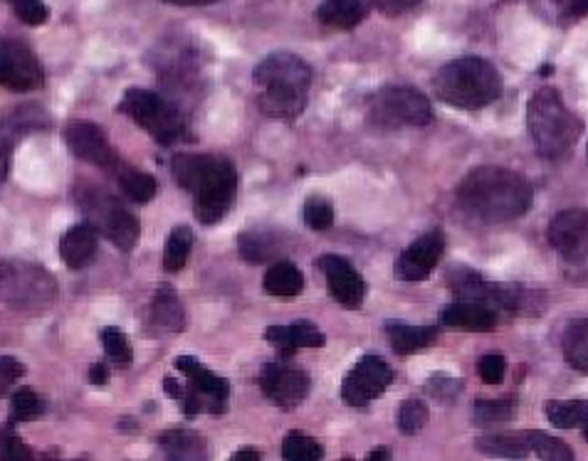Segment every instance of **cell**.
Instances as JSON below:
<instances>
[{"mask_svg":"<svg viewBox=\"0 0 588 461\" xmlns=\"http://www.w3.org/2000/svg\"><path fill=\"white\" fill-rule=\"evenodd\" d=\"M171 173L181 188L194 193V210L200 224L226 218L238 193V171L228 158L213 153H176Z\"/></svg>","mask_w":588,"mask_h":461,"instance_id":"6da1fadb","label":"cell"},{"mask_svg":"<svg viewBox=\"0 0 588 461\" xmlns=\"http://www.w3.org/2000/svg\"><path fill=\"white\" fill-rule=\"evenodd\" d=\"M458 200L465 212L482 222H507L530 210L532 186L520 173L482 166L460 183Z\"/></svg>","mask_w":588,"mask_h":461,"instance_id":"7a4b0ae2","label":"cell"},{"mask_svg":"<svg viewBox=\"0 0 588 461\" xmlns=\"http://www.w3.org/2000/svg\"><path fill=\"white\" fill-rule=\"evenodd\" d=\"M258 87V107L272 119H297L307 107L312 85L309 65L290 53H275L262 59L252 72Z\"/></svg>","mask_w":588,"mask_h":461,"instance_id":"3957f363","label":"cell"},{"mask_svg":"<svg viewBox=\"0 0 588 461\" xmlns=\"http://www.w3.org/2000/svg\"><path fill=\"white\" fill-rule=\"evenodd\" d=\"M526 127L540 156L564 158L576 141L581 139V121L564 105V99L554 87L536 89L526 105Z\"/></svg>","mask_w":588,"mask_h":461,"instance_id":"277c9868","label":"cell"},{"mask_svg":"<svg viewBox=\"0 0 588 461\" xmlns=\"http://www.w3.org/2000/svg\"><path fill=\"white\" fill-rule=\"evenodd\" d=\"M433 87L445 105L478 111L500 97L502 79L488 59L462 57L445 65L435 75Z\"/></svg>","mask_w":588,"mask_h":461,"instance_id":"5b68a950","label":"cell"},{"mask_svg":"<svg viewBox=\"0 0 588 461\" xmlns=\"http://www.w3.org/2000/svg\"><path fill=\"white\" fill-rule=\"evenodd\" d=\"M0 299L15 311L43 314L57 299V282L43 264L3 260L0 262Z\"/></svg>","mask_w":588,"mask_h":461,"instance_id":"8992f818","label":"cell"},{"mask_svg":"<svg viewBox=\"0 0 588 461\" xmlns=\"http://www.w3.org/2000/svg\"><path fill=\"white\" fill-rule=\"evenodd\" d=\"M77 205L85 212V220L89 228L107 238L117 250L129 252L139 242L141 224L111 193L97 186H79L77 188Z\"/></svg>","mask_w":588,"mask_h":461,"instance_id":"52a82bcc","label":"cell"},{"mask_svg":"<svg viewBox=\"0 0 588 461\" xmlns=\"http://www.w3.org/2000/svg\"><path fill=\"white\" fill-rule=\"evenodd\" d=\"M117 111L127 114L161 146H171V143L184 139L186 133V121L181 111L151 89H129L117 105Z\"/></svg>","mask_w":588,"mask_h":461,"instance_id":"ba28073f","label":"cell"},{"mask_svg":"<svg viewBox=\"0 0 588 461\" xmlns=\"http://www.w3.org/2000/svg\"><path fill=\"white\" fill-rule=\"evenodd\" d=\"M371 124L381 129L425 127L433 121L431 101L415 87H383L369 99Z\"/></svg>","mask_w":588,"mask_h":461,"instance_id":"9c48e42d","label":"cell"},{"mask_svg":"<svg viewBox=\"0 0 588 461\" xmlns=\"http://www.w3.org/2000/svg\"><path fill=\"white\" fill-rule=\"evenodd\" d=\"M176 371H181L188 377V387H184V397H181L188 417L200 415V413H210V415L226 413L228 395H230V385L226 377L210 373L206 365L198 363L196 358H190V355L176 358Z\"/></svg>","mask_w":588,"mask_h":461,"instance_id":"30bf717a","label":"cell"},{"mask_svg":"<svg viewBox=\"0 0 588 461\" xmlns=\"http://www.w3.org/2000/svg\"><path fill=\"white\" fill-rule=\"evenodd\" d=\"M43 81V65L23 40H0V85L13 91H35Z\"/></svg>","mask_w":588,"mask_h":461,"instance_id":"8fae6325","label":"cell"},{"mask_svg":"<svg viewBox=\"0 0 588 461\" xmlns=\"http://www.w3.org/2000/svg\"><path fill=\"white\" fill-rule=\"evenodd\" d=\"M393 383V367L379 355H363L344 377L341 397L351 407H367Z\"/></svg>","mask_w":588,"mask_h":461,"instance_id":"7c38bea8","label":"cell"},{"mask_svg":"<svg viewBox=\"0 0 588 461\" xmlns=\"http://www.w3.org/2000/svg\"><path fill=\"white\" fill-rule=\"evenodd\" d=\"M309 375L294 363H268L260 373V387L272 405L282 409L300 407L309 395Z\"/></svg>","mask_w":588,"mask_h":461,"instance_id":"4fadbf2b","label":"cell"},{"mask_svg":"<svg viewBox=\"0 0 588 461\" xmlns=\"http://www.w3.org/2000/svg\"><path fill=\"white\" fill-rule=\"evenodd\" d=\"M65 141L69 151H73L79 161L89 163V166L115 171L119 163L105 131L92 124V121H69L65 127Z\"/></svg>","mask_w":588,"mask_h":461,"instance_id":"5bb4252c","label":"cell"},{"mask_svg":"<svg viewBox=\"0 0 588 461\" xmlns=\"http://www.w3.org/2000/svg\"><path fill=\"white\" fill-rule=\"evenodd\" d=\"M445 250V238L440 230L425 232L418 240L411 242L395 260V276L401 282H423L438 266Z\"/></svg>","mask_w":588,"mask_h":461,"instance_id":"9a60e30c","label":"cell"},{"mask_svg":"<svg viewBox=\"0 0 588 461\" xmlns=\"http://www.w3.org/2000/svg\"><path fill=\"white\" fill-rule=\"evenodd\" d=\"M549 242L564 260L588 257V210H564L549 222Z\"/></svg>","mask_w":588,"mask_h":461,"instance_id":"2e32d148","label":"cell"},{"mask_svg":"<svg viewBox=\"0 0 588 461\" xmlns=\"http://www.w3.org/2000/svg\"><path fill=\"white\" fill-rule=\"evenodd\" d=\"M317 266L324 274V279L329 282L334 299L341 306H351V309L361 306L363 296H367V282H363V276L357 272V266L349 260L337 257V254H322Z\"/></svg>","mask_w":588,"mask_h":461,"instance_id":"e0dca14e","label":"cell"},{"mask_svg":"<svg viewBox=\"0 0 588 461\" xmlns=\"http://www.w3.org/2000/svg\"><path fill=\"white\" fill-rule=\"evenodd\" d=\"M159 444L166 461H210V444L194 429L171 427Z\"/></svg>","mask_w":588,"mask_h":461,"instance_id":"ac0fdd59","label":"cell"},{"mask_svg":"<svg viewBox=\"0 0 588 461\" xmlns=\"http://www.w3.org/2000/svg\"><path fill=\"white\" fill-rule=\"evenodd\" d=\"M440 323L465 331H492L497 326V314L482 304L455 301L440 309Z\"/></svg>","mask_w":588,"mask_h":461,"instance_id":"d6986e66","label":"cell"},{"mask_svg":"<svg viewBox=\"0 0 588 461\" xmlns=\"http://www.w3.org/2000/svg\"><path fill=\"white\" fill-rule=\"evenodd\" d=\"M59 257L65 260L69 270H85L97 257V232L87 222L75 224L59 240Z\"/></svg>","mask_w":588,"mask_h":461,"instance_id":"ffe728a7","label":"cell"},{"mask_svg":"<svg viewBox=\"0 0 588 461\" xmlns=\"http://www.w3.org/2000/svg\"><path fill=\"white\" fill-rule=\"evenodd\" d=\"M265 341H270L282 353H292L300 351V348H322L324 333L309 321H297L290 326H270L265 331Z\"/></svg>","mask_w":588,"mask_h":461,"instance_id":"44dd1931","label":"cell"},{"mask_svg":"<svg viewBox=\"0 0 588 461\" xmlns=\"http://www.w3.org/2000/svg\"><path fill=\"white\" fill-rule=\"evenodd\" d=\"M151 321H154L156 329H164L171 333H181L186 329V309L184 301L178 299L174 289H159L154 301H151Z\"/></svg>","mask_w":588,"mask_h":461,"instance_id":"7402d4cb","label":"cell"},{"mask_svg":"<svg viewBox=\"0 0 588 461\" xmlns=\"http://www.w3.org/2000/svg\"><path fill=\"white\" fill-rule=\"evenodd\" d=\"M322 25L334 30H351L367 18V6L363 0H324L317 10Z\"/></svg>","mask_w":588,"mask_h":461,"instance_id":"603a6c76","label":"cell"},{"mask_svg":"<svg viewBox=\"0 0 588 461\" xmlns=\"http://www.w3.org/2000/svg\"><path fill=\"white\" fill-rule=\"evenodd\" d=\"M386 331H389L391 348L399 355H411V353L425 351V348H431L435 343V338H438V331L431 329V326L389 323Z\"/></svg>","mask_w":588,"mask_h":461,"instance_id":"cb8c5ba5","label":"cell"},{"mask_svg":"<svg viewBox=\"0 0 588 461\" xmlns=\"http://www.w3.org/2000/svg\"><path fill=\"white\" fill-rule=\"evenodd\" d=\"M115 176L119 183V190L124 193L129 200L151 202L156 198L159 183L154 176H149V173L139 171V168H131V166H127V163L119 161L115 166Z\"/></svg>","mask_w":588,"mask_h":461,"instance_id":"d4e9b609","label":"cell"},{"mask_svg":"<svg viewBox=\"0 0 588 461\" xmlns=\"http://www.w3.org/2000/svg\"><path fill=\"white\" fill-rule=\"evenodd\" d=\"M262 289L270 296H280V299H290L297 296L304 289V274L300 272L297 264L292 262H277L272 264L262 279Z\"/></svg>","mask_w":588,"mask_h":461,"instance_id":"484cf974","label":"cell"},{"mask_svg":"<svg viewBox=\"0 0 588 461\" xmlns=\"http://www.w3.org/2000/svg\"><path fill=\"white\" fill-rule=\"evenodd\" d=\"M478 449L484 457L524 459L532 452L530 435H484L478 439Z\"/></svg>","mask_w":588,"mask_h":461,"instance_id":"4316f807","label":"cell"},{"mask_svg":"<svg viewBox=\"0 0 588 461\" xmlns=\"http://www.w3.org/2000/svg\"><path fill=\"white\" fill-rule=\"evenodd\" d=\"M564 355L576 371L588 375V319L571 321L564 331Z\"/></svg>","mask_w":588,"mask_h":461,"instance_id":"83f0119b","label":"cell"},{"mask_svg":"<svg viewBox=\"0 0 588 461\" xmlns=\"http://www.w3.org/2000/svg\"><path fill=\"white\" fill-rule=\"evenodd\" d=\"M238 248H240L242 260L250 264H260V262H268L270 257H275V254L280 252V242L272 232L250 230V232L240 234Z\"/></svg>","mask_w":588,"mask_h":461,"instance_id":"f1b7e54d","label":"cell"},{"mask_svg":"<svg viewBox=\"0 0 588 461\" xmlns=\"http://www.w3.org/2000/svg\"><path fill=\"white\" fill-rule=\"evenodd\" d=\"M190 248H194V232L186 224H178V228L171 230L166 248H164V266L166 272H181L188 262Z\"/></svg>","mask_w":588,"mask_h":461,"instance_id":"f546056e","label":"cell"},{"mask_svg":"<svg viewBox=\"0 0 588 461\" xmlns=\"http://www.w3.org/2000/svg\"><path fill=\"white\" fill-rule=\"evenodd\" d=\"M45 415V403L33 387H20L10 397V425L33 422V419Z\"/></svg>","mask_w":588,"mask_h":461,"instance_id":"4dcf8cb0","label":"cell"},{"mask_svg":"<svg viewBox=\"0 0 588 461\" xmlns=\"http://www.w3.org/2000/svg\"><path fill=\"white\" fill-rule=\"evenodd\" d=\"M586 399H549L544 405V413L549 417V422L559 429L579 427L584 415Z\"/></svg>","mask_w":588,"mask_h":461,"instance_id":"1f68e13d","label":"cell"},{"mask_svg":"<svg viewBox=\"0 0 588 461\" xmlns=\"http://www.w3.org/2000/svg\"><path fill=\"white\" fill-rule=\"evenodd\" d=\"M542 15L554 18L556 23H574L588 15V0H534Z\"/></svg>","mask_w":588,"mask_h":461,"instance_id":"d6a6232c","label":"cell"},{"mask_svg":"<svg viewBox=\"0 0 588 461\" xmlns=\"http://www.w3.org/2000/svg\"><path fill=\"white\" fill-rule=\"evenodd\" d=\"M324 449L319 447L317 439L307 435L292 432L282 442V459L285 461H322Z\"/></svg>","mask_w":588,"mask_h":461,"instance_id":"836d02e7","label":"cell"},{"mask_svg":"<svg viewBox=\"0 0 588 461\" xmlns=\"http://www.w3.org/2000/svg\"><path fill=\"white\" fill-rule=\"evenodd\" d=\"M530 435L532 452H536L542 461H574L571 447L564 442V439H556L552 435L544 432H526Z\"/></svg>","mask_w":588,"mask_h":461,"instance_id":"e575fe53","label":"cell"},{"mask_svg":"<svg viewBox=\"0 0 588 461\" xmlns=\"http://www.w3.org/2000/svg\"><path fill=\"white\" fill-rule=\"evenodd\" d=\"M512 417H514L512 399H478V403H475V422L480 425L507 422V419Z\"/></svg>","mask_w":588,"mask_h":461,"instance_id":"d590c367","label":"cell"},{"mask_svg":"<svg viewBox=\"0 0 588 461\" xmlns=\"http://www.w3.org/2000/svg\"><path fill=\"white\" fill-rule=\"evenodd\" d=\"M428 407H425L421 399H405L399 409V429L403 435H418L421 429L428 425Z\"/></svg>","mask_w":588,"mask_h":461,"instance_id":"8d00e7d4","label":"cell"},{"mask_svg":"<svg viewBox=\"0 0 588 461\" xmlns=\"http://www.w3.org/2000/svg\"><path fill=\"white\" fill-rule=\"evenodd\" d=\"M304 222L309 224L314 232H324L334 224V208L327 198L314 196L304 202Z\"/></svg>","mask_w":588,"mask_h":461,"instance_id":"74e56055","label":"cell"},{"mask_svg":"<svg viewBox=\"0 0 588 461\" xmlns=\"http://www.w3.org/2000/svg\"><path fill=\"white\" fill-rule=\"evenodd\" d=\"M101 345H105V351L111 361H117V363H131V358H134V353H131L129 338L119 329L101 331Z\"/></svg>","mask_w":588,"mask_h":461,"instance_id":"f35d334b","label":"cell"},{"mask_svg":"<svg viewBox=\"0 0 588 461\" xmlns=\"http://www.w3.org/2000/svg\"><path fill=\"white\" fill-rule=\"evenodd\" d=\"M15 15L23 20L25 25H43L50 18V8L45 6V0H13Z\"/></svg>","mask_w":588,"mask_h":461,"instance_id":"ab89813d","label":"cell"},{"mask_svg":"<svg viewBox=\"0 0 588 461\" xmlns=\"http://www.w3.org/2000/svg\"><path fill=\"white\" fill-rule=\"evenodd\" d=\"M504 373H507V361L502 355L490 353V355H482L478 361V375L488 385H500L504 381Z\"/></svg>","mask_w":588,"mask_h":461,"instance_id":"60d3db41","label":"cell"},{"mask_svg":"<svg viewBox=\"0 0 588 461\" xmlns=\"http://www.w3.org/2000/svg\"><path fill=\"white\" fill-rule=\"evenodd\" d=\"M0 461H33V452L23 439L6 432V437L0 439Z\"/></svg>","mask_w":588,"mask_h":461,"instance_id":"b9f144b4","label":"cell"},{"mask_svg":"<svg viewBox=\"0 0 588 461\" xmlns=\"http://www.w3.org/2000/svg\"><path fill=\"white\" fill-rule=\"evenodd\" d=\"M18 136L10 131L3 121H0V183H6L8 173H10V161H13V151H15Z\"/></svg>","mask_w":588,"mask_h":461,"instance_id":"7bdbcfd3","label":"cell"},{"mask_svg":"<svg viewBox=\"0 0 588 461\" xmlns=\"http://www.w3.org/2000/svg\"><path fill=\"white\" fill-rule=\"evenodd\" d=\"M25 375V365L15 358H0V395H6L20 377Z\"/></svg>","mask_w":588,"mask_h":461,"instance_id":"ee69618b","label":"cell"},{"mask_svg":"<svg viewBox=\"0 0 588 461\" xmlns=\"http://www.w3.org/2000/svg\"><path fill=\"white\" fill-rule=\"evenodd\" d=\"M435 381L440 383V387L428 383V391H431V395L438 397L440 403H450V399H455V395L460 393V383L458 381H450V377H435Z\"/></svg>","mask_w":588,"mask_h":461,"instance_id":"f6af8a7d","label":"cell"},{"mask_svg":"<svg viewBox=\"0 0 588 461\" xmlns=\"http://www.w3.org/2000/svg\"><path fill=\"white\" fill-rule=\"evenodd\" d=\"M418 3H423V0H373V8H377L383 15H401L405 13V10H411Z\"/></svg>","mask_w":588,"mask_h":461,"instance_id":"bcb514c9","label":"cell"},{"mask_svg":"<svg viewBox=\"0 0 588 461\" xmlns=\"http://www.w3.org/2000/svg\"><path fill=\"white\" fill-rule=\"evenodd\" d=\"M109 381V371L105 363H95L92 367H89V383L92 385H107Z\"/></svg>","mask_w":588,"mask_h":461,"instance_id":"7dc6e473","label":"cell"},{"mask_svg":"<svg viewBox=\"0 0 588 461\" xmlns=\"http://www.w3.org/2000/svg\"><path fill=\"white\" fill-rule=\"evenodd\" d=\"M164 391L168 397H174V399H181L184 397V385H181L176 377H166L164 381Z\"/></svg>","mask_w":588,"mask_h":461,"instance_id":"c3c4849f","label":"cell"},{"mask_svg":"<svg viewBox=\"0 0 588 461\" xmlns=\"http://www.w3.org/2000/svg\"><path fill=\"white\" fill-rule=\"evenodd\" d=\"M230 461H262V457H260L258 449L246 447V449H238V452L230 457Z\"/></svg>","mask_w":588,"mask_h":461,"instance_id":"681fc988","label":"cell"},{"mask_svg":"<svg viewBox=\"0 0 588 461\" xmlns=\"http://www.w3.org/2000/svg\"><path fill=\"white\" fill-rule=\"evenodd\" d=\"M367 461H391V449L389 447H377L371 449Z\"/></svg>","mask_w":588,"mask_h":461,"instance_id":"f907efd6","label":"cell"},{"mask_svg":"<svg viewBox=\"0 0 588 461\" xmlns=\"http://www.w3.org/2000/svg\"><path fill=\"white\" fill-rule=\"evenodd\" d=\"M166 3H174V6H210V3H218V0H166Z\"/></svg>","mask_w":588,"mask_h":461,"instance_id":"816d5d0a","label":"cell"},{"mask_svg":"<svg viewBox=\"0 0 588 461\" xmlns=\"http://www.w3.org/2000/svg\"><path fill=\"white\" fill-rule=\"evenodd\" d=\"M579 427L584 429V439L588 442V399H586V407H584V415H581V422Z\"/></svg>","mask_w":588,"mask_h":461,"instance_id":"f5cc1de1","label":"cell"},{"mask_svg":"<svg viewBox=\"0 0 588 461\" xmlns=\"http://www.w3.org/2000/svg\"><path fill=\"white\" fill-rule=\"evenodd\" d=\"M6 437V432H3V429H0V439H3Z\"/></svg>","mask_w":588,"mask_h":461,"instance_id":"db71d44e","label":"cell"},{"mask_svg":"<svg viewBox=\"0 0 588 461\" xmlns=\"http://www.w3.org/2000/svg\"><path fill=\"white\" fill-rule=\"evenodd\" d=\"M341 461H353V459H341Z\"/></svg>","mask_w":588,"mask_h":461,"instance_id":"11a10c76","label":"cell"},{"mask_svg":"<svg viewBox=\"0 0 588 461\" xmlns=\"http://www.w3.org/2000/svg\"><path fill=\"white\" fill-rule=\"evenodd\" d=\"M47 461H59V459H47Z\"/></svg>","mask_w":588,"mask_h":461,"instance_id":"9f6ffc18","label":"cell"},{"mask_svg":"<svg viewBox=\"0 0 588 461\" xmlns=\"http://www.w3.org/2000/svg\"><path fill=\"white\" fill-rule=\"evenodd\" d=\"M10 3H13V0H10Z\"/></svg>","mask_w":588,"mask_h":461,"instance_id":"6f0895ef","label":"cell"}]
</instances>
